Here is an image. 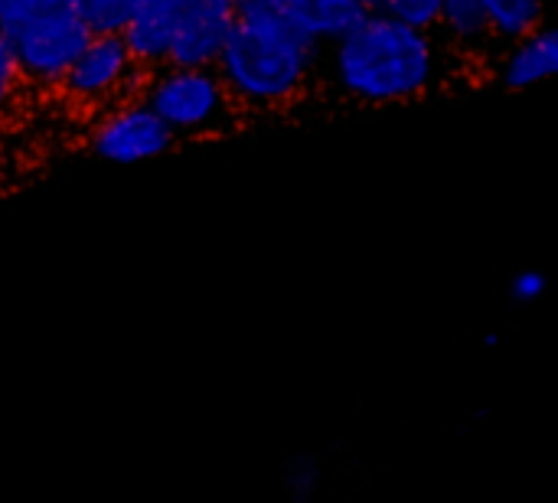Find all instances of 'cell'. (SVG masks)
I'll return each instance as SVG.
<instances>
[{"label":"cell","mask_w":558,"mask_h":503,"mask_svg":"<svg viewBox=\"0 0 558 503\" xmlns=\"http://www.w3.org/2000/svg\"><path fill=\"white\" fill-rule=\"evenodd\" d=\"M468 75L435 29L366 10L324 46L320 88L356 108H399Z\"/></svg>","instance_id":"obj_1"},{"label":"cell","mask_w":558,"mask_h":503,"mask_svg":"<svg viewBox=\"0 0 558 503\" xmlns=\"http://www.w3.org/2000/svg\"><path fill=\"white\" fill-rule=\"evenodd\" d=\"M75 7L82 10L92 33H121L134 0H75Z\"/></svg>","instance_id":"obj_14"},{"label":"cell","mask_w":558,"mask_h":503,"mask_svg":"<svg viewBox=\"0 0 558 503\" xmlns=\"http://www.w3.org/2000/svg\"><path fill=\"white\" fill-rule=\"evenodd\" d=\"M137 95L177 141L229 137L245 118L213 65L163 62L144 69Z\"/></svg>","instance_id":"obj_3"},{"label":"cell","mask_w":558,"mask_h":503,"mask_svg":"<svg viewBox=\"0 0 558 503\" xmlns=\"http://www.w3.org/2000/svg\"><path fill=\"white\" fill-rule=\"evenodd\" d=\"M26 95H56L62 75L95 36L75 0H46L7 29Z\"/></svg>","instance_id":"obj_4"},{"label":"cell","mask_w":558,"mask_h":503,"mask_svg":"<svg viewBox=\"0 0 558 503\" xmlns=\"http://www.w3.org/2000/svg\"><path fill=\"white\" fill-rule=\"evenodd\" d=\"M23 98H26V88H23V79H20L16 59H13V46H10L7 29L0 26V118L16 111Z\"/></svg>","instance_id":"obj_16"},{"label":"cell","mask_w":558,"mask_h":503,"mask_svg":"<svg viewBox=\"0 0 558 503\" xmlns=\"http://www.w3.org/2000/svg\"><path fill=\"white\" fill-rule=\"evenodd\" d=\"M235 0H180L170 29L167 62L216 65L235 20Z\"/></svg>","instance_id":"obj_7"},{"label":"cell","mask_w":558,"mask_h":503,"mask_svg":"<svg viewBox=\"0 0 558 503\" xmlns=\"http://www.w3.org/2000/svg\"><path fill=\"white\" fill-rule=\"evenodd\" d=\"M320 43L252 3H239L213 69L242 115H278L320 92Z\"/></svg>","instance_id":"obj_2"},{"label":"cell","mask_w":558,"mask_h":503,"mask_svg":"<svg viewBox=\"0 0 558 503\" xmlns=\"http://www.w3.org/2000/svg\"><path fill=\"white\" fill-rule=\"evenodd\" d=\"M177 7H180V0H134V10L121 29V39L128 43V49L134 52V59L144 69L167 62Z\"/></svg>","instance_id":"obj_11"},{"label":"cell","mask_w":558,"mask_h":503,"mask_svg":"<svg viewBox=\"0 0 558 503\" xmlns=\"http://www.w3.org/2000/svg\"><path fill=\"white\" fill-rule=\"evenodd\" d=\"M363 3H366V10H373V13H383V16L412 23V26L435 29L438 3H441V0H363Z\"/></svg>","instance_id":"obj_15"},{"label":"cell","mask_w":558,"mask_h":503,"mask_svg":"<svg viewBox=\"0 0 558 503\" xmlns=\"http://www.w3.org/2000/svg\"><path fill=\"white\" fill-rule=\"evenodd\" d=\"M3 151H7V134H3V118H0V160H3Z\"/></svg>","instance_id":"obj_19"},{"label":"cell","mask_w":558,"mask_h":503,"mask_svg":"<svg viewBox=\"0 0 558 503\" xmlns=\"http://www.w3.org/2000/svg\"><path fill=\"white\" fill-rule=\"evenodd\" d=\"M546 291H549V282H546V275L536 272V268H523V272H517L513 282H510V298L520 301V304H533V301H539Z\"/></svg>","instance_id":"obj_17"},{"label":"cell","mask_w":558,"mask_h":503,"mask_svg":"<svg viewBox=\"0 0 558 503\" xmlns=\"http://www.w3.org/2000/svg\"><path fill=\"white\" fill-rule=\"evenodd\" d=\"M46 0H0V26L10 29L13 23H20L26 13H33L36 7H43Z\"/></svg>","instance_id":"obj_18"},{"label":"cell","mask_w":558,"mask_h":503,"mask_svg":"<svg viewBox=\"0 0 558 503\" xmlns=\"http://www.w3.org/2000/svg\"><path fill=\"white\" fill-rule=\"evenodd\" d=\"M239 3H252L258 10L291 23L294 29H301L304 36H311L320 46L337 39L343 29H350L366 13L363 0H239Z\"/></svg>","instance_id":"obj_10"},{"label":"cell","mask_w":558,"mask_h":503,"mask_svg":"<svg viewBox=\"0 0 558 503\" xmlns=\"http://www.w3.org/2000/svg\"><path fill=\"white\" fill-rule=\"evenodd\" d=\"M558 72V36L549 23L517 39L497 43L481 75L507 92H530L546 85Z\"/></svg>","instance_id":"obj_8"},{"label":"cell","mask_w":558,"mask_h":503,"mask_svg":"<svg viewBox=\"0 0 558 503\" xmlns=\"http://www.w3.org/2000/svg\"><path fill=\"white\" fill-rule=\"evenodd\" d=\"M481 7L497 43L517 39L549 23V0H481Z\"/></svg>","instance_id":"obj_12"},{"label":"cell","mask_w":558,"mask_h":503,"mask_svg":"<svg viewBox=\"0 0 558 503\" xmlns=\"http://www.w3.org/2000/svg\"><path fill=\"white\" fill-rule=\"evenodd\" d=\"M85 144L98 160L108 164H147L173 151L177 137L141 95H131L92 115Z\"/></svg>","instance_id":"obj_6"},{"label":"cell","mask_w":558,"mask_h":503,"mask_svg":"<svg viewBox=\"0 0 558 503\" xmlns=\"http://www.w3.org/2000/svg\"><path fill=\"white\" fill-rule=\"evenodd\" d=\"M435 33L468 75H481L484 62L497 46L481 0H441Z\"/></svg>","instance_id":"obj_9"},{"label":"cell","mask_w":558,"mask_h":503,"mask_svg":"<svg viewBox=\"0 0 558 503\" xmlns=\"http://www.w3.org/2000/svg\"><path fill=\"white\" fill-rule=\"evenodd\" d=\"M281 488L294 503H307L320 488V465L311 455H294L281 468Z\"/></svg>","instance_id":"obj_13"},{"label":"cell","mask_w":558,"mask_h":503,"mask_svg":"<svg viewBox=\"0 0 558 503\" xmlns=\"http://www.w3.org/2000/svg\"><path fill=\"white\" fill-rule=\"evenodd\" d=\"M144 65L134 59L121 33H95L62 75L56 95L78 115H95L121 98L137 95Z\"/></svg>","instance_id":"obj_5"},{"label":"cell","mask_w":558,"mask_h":503,"mask_svg":"<svg viewBox=\"0 0 558 503\" xmlns=\"http://www.w3.org/2000/svg\"><path fill=\"white\" fill-rule=\"evenodd\" d=\"M235 3H239V0H235Z\"/></svg>","instance_id":"obj_20"}]
</instances>
